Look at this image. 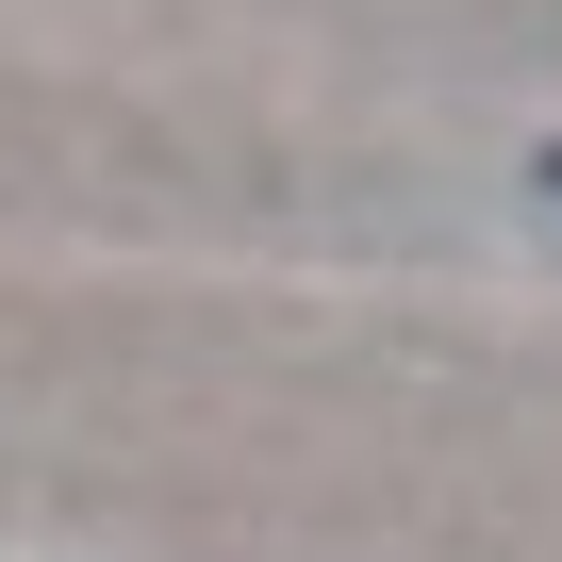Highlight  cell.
Instances as JSON below:
<instances>
[{"label":"cell","mask_w":562,"mask_h":562,"mask_svg":"<svg viewBox=\"0 0 562 562\" xmlns=\"http://www.w3.org/2000/svg\"><path fill=\"white\" fill-rule=\"evenodd\" d=\"M529 182H546V199H562V149H546V166H529Z\"/></svg>","instance_id":"6da1fadb"}]
</instances>
